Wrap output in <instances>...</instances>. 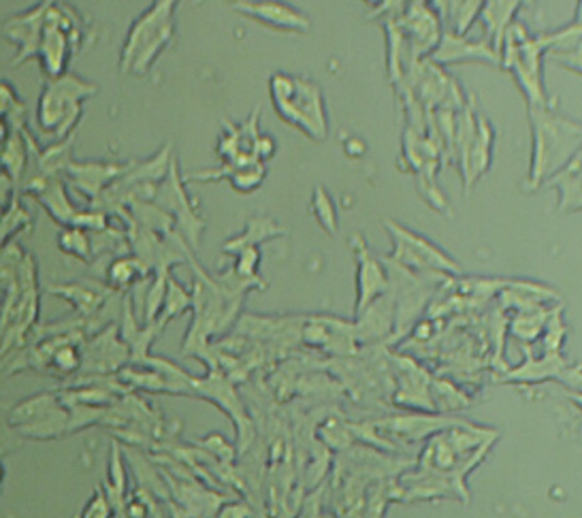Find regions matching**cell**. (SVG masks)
<instances>
[{
  "instance_id": "7",
  "label": "cell",
  "mask_w": 582,
  "mask_h": 518,
  "mask_svg": "<svg viewBox=\"0 0 582 518\" xmlns=\"http://www.w3.org/2000/svg\"><path fill=\"white\" fill-rule=\"evenodd\" d=\"M400 26L414 64H418L425 56H431L438 49L447 31L442 26L438 7L429 2H407L400 15Z\"/></svg>"
},
{
  "instance_id": "6",
  "label": "cell",
  "mask_w": 582,
  "mask_h": 518,
  "mask_svg": "<svg viewBox=\"0 0 582 518\" xmlns=\"http://www.w3.org/2000/svg\"><path fill=\"white\" fill-rule=\"evenodd\" d=\"M384 227L393 239V252L387 256V263L414 274H429V276L461 274L456 261L427 237L418 236L393 220H387Z\"/></svg>"
},
{
  "instance_id": "21",
  "label": "cell",
  "mask_w": 582,
  "mask_h": 518,
  "mask_svg": "<svg viewBox=\"0 0 582 518\" xmlns=\"http://www.w3.org/2000/svg\"><path fill=\"white\" fill-rule=\"evenodd\" d=\"M310 207H312L313 218L318 220L322 231L331 237L337 236V209H335L331 194L322 186H318L313 190Z\"/></svg>"
},
{
  "instance_id": "8",
  "label": "cell",
  "mask_w": 582,
  "mask_h": 518,
  "mask_svg": "<svg viewBox=\"0 0 582 518\" xmlns=\"http://www.w3.org/2000/svg\"><path fill=\"white\" fill-rule=\"evenodd\" d=\"M353 250L357 258V303L355 314L360 316L371 303L382 299L389 292L391 276L387 267L371 254L367 241L360 236L353 237Z\"/></svg>"
},
{
  "instance_id": "15",
  "label": "cell",
  "mask_w": 582,
  "mask_h": 518,
  "mask_svg": "<svg viewBox=\"0 0 582 518\" xmlns=\"http://www.w3.org/2000/svg\"><path fill=\"white\" fill-rule=\"evenodd\" d=\"M542 189L557 190L559 214L582 212V149Z\"/></svg>"
},
{
  "instance_id": "17",
  "label": "cell",
  "mask_w": 582,
  "mask_h": 518,
  "mask_svg": "<svg viewBox=\"0 0 582 518\" xmlns=\"http://www.w3.org/2000/svg\"><path fill=\"white\" fill-rule=\"evenodd\" d=\"M521 2H485L478 24L485 28V44L501 58L503 39L508 28L514 24V15Z\"/></svg>"
},
{
  "instance_id": "9",
  "label": "cell",
  "mask_w": 582,
  "mask_h": 518,
  "mask_svg": "<svg viewBox=\"0 0 582 518\" xmlns=\"http://www.w3.org/2000/svg\"><path fill=\"white\" fill-rule=\"evenodd\" d=\"M233 9L246 17L257 20L259 24L268 26L271 31H277V33L304 35L312 26L310 17L288 2H275V0L233 2Z\"/></svg>"
},
{
  "instance_id": "12",
  "label": "cell",
  "mask_w": 582,
  "mask_h": 518,
  "mask_svg": "<svg viewBox=\"0 0 582 518\" xmlns=\"http://www.w3.org/2000/svg\"><path fill=\"white\" fill-rule=\"evenodd\" d=\"M429 60L438 67H450L459 62H485V64L501 69V58L485 44V39L470 41L465 37H456L447 31H444L442 44L431 53Z\"/></svg>"
},
{
  "instance_id": "22",
  "label": "cell",
  "mask_w": 582,
  "mask_h": 518,
  "mask_svg": "<svg viewBox=\"0 0 582 518\" xmlns=\"http://www.w3.org/2000/svg\"><path fill=\"white\" fill-rule=\"evenodd\" d=\"M58 245L62 252L80 258V261H88L92 254V237L88 231L80 229V227H64L58 233Z\"/></svg>"
},
{
  "instance_id": "5",
  "label": "cell",
  "mask_w": 582,
  "mask_h": 518,
  "mask_svg": "<svg viewBox=\"0 0 582 518\" xmlns=\"http://www.w3.org/2000/svg\"><path fill=\"white\" fill-rule=\"evenodd\" d=\"M96 91L98 88L94 84L80 80L73 73L49 80L39 98V127L45 133H54L56 140L62 143L82 118V103L96 95Z\"/></svg>"
},
{
  "instance_id": "20",
  "label": "cell",
  "mask_w": 582,
  "mask_h": 518,
  "mask_svg": "<svg viewBox=\"0 0 582 518\" xmlns=\"http://www.w3.org/2000/svg\"><path fill=\"white\" fill-rule=\"evenodd\" d=\"M26 143L24 137L20 135V131L7 133L4 135V149H2V167H4V176L11 182H17V178L24 171L26 165Z\"/></svg>"
},
{
  "instance_id": "2",
  "label": "cell",
  "mask_w": 582,
  "mask_h": 518,
  "mask_svg": "<svg viewBox=\"0 0 582 518\" xmlns=\"http://www.w3.org/2000/svg\"><path fill=\"white\" fill-rule=\"evenodd\" d=\"M178 2H152L131 26L120 53V71L143 77L176 37Z\"/></svg>"
},
{
  "instance_id": "4",
  "label": "cell",
  "mask_w": 582,
  "mask_h": 518,
  "mask_svg": "<svg viewBox=\"0 0 582 518\" xmlns=\"http://www.w3.org/2000/svg\"><path fill=\"white\" fill-rule=\"evenodd\" d=\"M544 53L546 46L542 37L534 39L521 24H512L508 28L501 49V69L514 77L519 91L527 100V107H542L550 103L542 75Z\"/></svg>"
},
{
  "instance_id": "16",
  "label": "cell",
  "mask_w": 582,
  "mask_h": 518,
  "mask_svg": "<svg viewBox=\"0 0 582 518\" xmlns=\"http://www.w3.org/2000/svg\"><path fill=\"white\" fill-rule=\"evenodd\" d=\"M268 176L265 162H248V165H224L216 171H207L201 176H192V180L199 182H218V180H228L233 190L241 194H252L254 190L261 189Z\"/></svg>"
},
{
  "instance_id": "24",
  "label": "cell",
  "mask_w": 582,
  "mask_h": 518,
  "mask_svg": "<svg viewBox=\"0 0 582 518\" xmlns=\"http://www.w3.org/2000/svg\"><path fill=\"white\" fill-rule=\"evenodd\" d=\"M548 314L546 316H537V312H532V310H525V312H521L516 318H514V323H512V333H514V337H519V339H523L525 344H530V341H536L537 337H539V333H542V329H546V325H548Z\"/></svg>"
},
{
  "instance_id": "1",
  "label": "cell",
  "mask_w": 582,
  "mask_h": 518,
  "mask_svg": "<svg viewBox=\"0 0 582 518\" xmlns=\"http://www.w3.org/2000/svg\"><path fill=\"white\" fill-rule=\"evenodd\" d=\"M532 131V156L525 190L536 192L559 173L582 149V124L561 116L555 100L527 107Z\"/></svg>"
},
{
  "instance_id": "13",
  "label": "cell",
  "mask_w": 582,
  "mask_h": 518,
  "mask_svg": "<svg viewBox=\"0 0 582 518\" xmlns=\"http://www.w3.org/2000/svg\"><path fill=\"white\" fill-rule=\"evenodd\" d=\"M131 167L133 165H114V162H90V165L71 162L67 173L71 176V184L84 196L90 194V201H94L103 189H107L118 178L127 176Z\"/></svg>"
},
{
  "instance_id": "19",
  "label": "cell",
  "mask_w": 582,
  "mask_h": 518,
  "mask_svg": "<svg viewBox=\"0 0 582 518\" xmlns=\"http://www.w3.org/2000/svg\"><path fill=\"white\" fill-rule=\"evenodd\" d=\"M444 4V2H442ZM485 2H447V33L465 37L472 24L478 22Z\"/></svg>"
},
{
  "instance_id": "11",
  "label": "cell",
  "mask_w": 582,
  "mask_h": 518,
  "mask_svg": "<svg viewBox=\"0 0 582 518\" xmlns=\"http://www.w3.org/2000/svg\"><path fill=\"white\" fill-rule=\"evenodd\" d=\"M178 178V165L174 160L171 162V171H169L167 189L163 190L165 196L158 198V205L178 222L179 231L188 237V241L197 248L201 233L205 231V220H201L197 209H192L190 198H188L183 184L179 182Z\"/></svg>"
},
{
  "instance_id": "18",
  "label": "cell",
  "mask_w": 582,
  "mask_h": 518,
  "mask_svg": "<svg viewBox=\"0 0 582 518\" xmlns=\"http://www.w3.org/2000/svg\"><path fill=\"white\" fill-rule=\"evenodd\" d=\"M284 236V231L271 220V218H252L244 233H239L224 243V254L237 256L239 252L248 248H259L263 241L273 239V237Z\"/></svg>"
},
{
  "instance_id": "10",
  "label": "cell",
  "mask_w": 582,
  "mask_h": 518,
  "mask_svg": "<svg viewBox=\"0 0 582 518\" xmlns=\"http://www.w3.org/2000/svg\"><path fill=\"white\" fill-rule=\"evenodd\" d=\"M47 11H49V2H41L35 4L33 9L24 11L22 15H13L4 22V37L20 46V53L17 60L13 62V67L26 62L31 56H37L41 39H44L45 22H47Z\"/></svg>"
},
{
  "instance_id": "3",
  "label": "cell",
  "mask_w": 582,
  "mask_h": 518,
  "mask_svg": "<svg viewBox=\"0 0 582 518\" xmlns=\"http://www.w3.org/2000/svg\"><path fill=\"white\" fill-rule=\"evenodd\" d=\"M269 95L277 116L286 124L304 131L313 142L326 140V103L322 91L313 82L288 73H275L269 80Z\"/></svg>"
},
{
  "instance_id": "23",
  "label": "cell",
  "mask_w": 582,
  "mask_h": 518,
  "mask_svg": "<svg viewBox=\"0 0 582 518\" xmlns=\"http://www.w3.org/2000/svg\"><path fill=\"white\" fill-rule=\"evenodd\" d=\"M145 274V263L141 258H118L107 269V282L116 288H127Z\"/></svg>"
},
{
  "instance_id": "25",
  "label": "cell",
  "mask_w": 582,
  "mask_h": 518,
  "mask_svg": "<svg viewBox=\"0 0 582 518\" xmlns=\"http://www.w3.org/2000/svg\"><path fill=\"white\" fill-rule=\"evenodd\" d=\"M51 363L62 370V372H75L78 365H80V354L75 348L71 346H64L60 350H56V354L51 357Z\"/></svg>"
},
{
  "instance_id": "14",
  "label": "cell",
  "mask_w": 582,
  "mask_h": 518,
  "mask_svg": "<svg viewBox=\"0 0 582 518\" xmlns=\"http://www.w3.org/2000/svg\"><path fill=\"white\" fill-rule=\"evenodd\" d=\"M492 142H495V133H492L489 120L485 116H478L476 135H474V142H472L470 154H467L465 169L461 171L465 192H470L472 186L491 169Z\"/></svg>"
}]
</instances>
